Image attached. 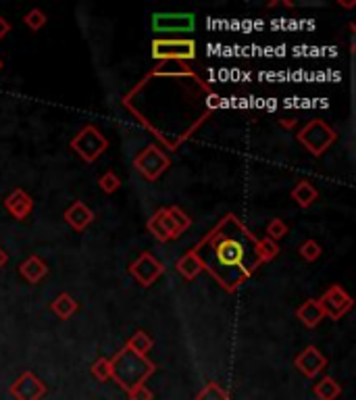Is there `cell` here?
<instances>
[{"mask_svg":"<svg viewBox=\"0 0 356 400\" xmlns=\"http://www.w3.org/2000/svg\"><path fill=\"white\" fill-rule=\"evenodd\" d=\"M259 253H261L263 263L273 261L279 255V244L273 242V240H269V238H263V240H259Z\"/></svg>","mask_w":356,"mask_h":400,"instance_id":"26","label":"cell"},{"mask_svg":"<svg viewBox=\"0 0 356 400\" xmlns=\"http://www.w3.org/2000/svg\"><path fill=\"white\" fill-rule=\"evenodd\" d=\"M50 311L54 313L59 319L67 321V319H71L75 313L80 311V305H78V301H75L71 294L63 292V294H59V296L50 303Z\"/></svg>","mask_w":356,"mask_h":400,"instance_id":"17","label":"cell"},{"mask_svg":"<svg viewBox=\"0 0 356 400\" xmlns=\"http://www.w3.org/2000/svg\"><path fill=\"white\" fill-rule=\"evenodd\" d=\"M65 222L69 227H73V231H84L90 223L94 222V213L88 209L82 200H75L67 211H65Z\"/></svg>","mask_w":356,"mask_h":400,"instance_id":"15","label":"cell"},{"mask_svg":"<svg viewBox=\"0 0 356 400\" xmlns=\"http://www.w3.org/2000/svg\"><path fill=\"white\" fill-rule=\"evenodd\" d=\"M219 104L221 96L196 73L161 75L150 71L123 96V107L167 150H178Z\"/></svg>","mask_w":356,"mask_h":400,"instance_id":"1","label":"cell"},{"mask_svg":"<svg viewBox=\"0 0 356 400\" xmlns=\"http://www.w3.org/2000/svg\"><path fill=\"white\" fill-rule=\"evenodd\" d=\"M128 396H130V400H152V392H150V388H146L142 384V386L134 388L132 392H128Z\"/></svg>","mask_w":356,"mask_h":400,"instance_id":"31","label":"cell"},{"mask_svg":"<svg viewBox=\"0 0 356 400\" xmlns=\"http://www.w3.org/2000/svg\"><path fill=\"white\" fill-rule=\"evenodd\" d=\"M312 394L319 400H338L342 396V386L333 377L325 375L312 386Z\"/></svg>","mask_w":356,"mask_h":400,"instance_id":"18","label":"cell"},{"mask_svg":"<svg viewBox=\"0 0 356 400\" xmlns=\"http://www.w3.org/2000/svg\"><path fill=\"white\" fill-rule=\"evenodd\" d=\"M148 231L159 240V242H169L176 240L183 234V229L179 227V223L173 219V215L169 213L167 207L159 209L150 219H148Z\"/></svg>","mask_w":356,"mask_h":400,"instance_id":"11","label":"cell"},{"mask_svg":"<svg viewBox=\"0 0 356 400\" xmlns=\"http://www.w3.org/2000/svg\"><path fill=\"white\" fill-rule=\"evenodd\" d=\"M296 317L300 319V323H305L307 327H317L321 321H323V311H321V307H319V301H307L305 305H300L298 307V311H296Z\"/></svg>","mask_w":356,"mask_h":400,"instance_id":"20","label":"cell"},{"mask_svg":"<svg viewBox=\"0 0 356 400\" xmlns=\"http://www.w3.org/2000/svg\"><path fill=\"white\" fill-rule=\"evenodd\" d=\"M4 209H6L15 219L21 222V219H25V217H30V213L34 211V200H32V196H30L25 190L17 188V190H13V192L6 196Z\"/></svg>","mask_w":356,"mask_h":400,"instance_id":"14","label":"cell"},{"mask_svg":"<svg viewBox=\"0 0 356 400\" xmlns=\"http://www.w3.org/2000/svg\"><path fill=\"white\" fill-rule=\"evenodd\" d=\"M167 209H169V213L173 215V219L179 223V227H181L183 231H185V229L192 225V219H190V217H188V215H185L181 209H179V207H167Z\"/></svg>","mask_w":356,"mask_h":400,"instance_id":"30","label":"cell"},{"mask_svg":"<svg viewBox=\"0 0 356 400\" xmlns=\"http://www.w3.org/2000/svg\"><path fill=\"white\" fill-rule=\"evenodd\" d=\"M19 275L30 284H38L48 275V265H46L44 259H40L38 255H32L19 265Z\"/></svg>","mask_w":356,"mask_h":400,"instance_id":"16","label":"cell"},{"mask_svg":"<svg viewBox=\"0 0 356 400\" xmlns=\"http://www.w3.org/2000/svg\"><path fill=\"white\" fill-rule=\"evenodd\" d=\"M200 261L225 292H235L263 265L259 238L235 215L227 213L194 248Z\"/></svg>","mask_w":356,"mask_h":400,"instance_id":"2","label":"cell"},{"mask_svg":"<svg viewBox=\"0 0 356 400\" xmlns=\"http://www.w3.org/2000/svg\"><path fill=\"white\" fill-rule=\"evenodd\" d=\"M292 198L296 200V205H298L300 209H309L312 202L319 198V192H317V188L312 186L311 181L302 179V181H298V183L294 186Z\"/></svg>","mask_w":356,"mask_h":400,"instance_id":"19","label":"cell"},{"mask_svg":"<svg viewBox=\"0 0 356 400\" xmlns=\"http://www.w3.org/2000/svg\"><path fill=\"white\" fill-rule=\"evenodd\" d=\"M46 21H48V17H46L44 11H40V8H32V11L23 17V23H25L32 32H40L46 25Z\"/></svg>","mask_w":356,"mask_h":400,"instance_id":"25","label":"cell"},{"mask_svg":"<svg viewBox=\"0 0 356 400\" xmlns=\"http://www.w3.org/2000/svg\"><path fill=\"white\" fill-rule=\"evenodd\" d=\"M196 28L194 13H154L152 15V30L159 36H173L192 34Z\"/></svg>","mask_w":356,"mask_h":400,"instance_id":"8","label":"cell"},{"mask_svg":"<svg viewBox=\"0 0 356 400\" xmlns=\"http://www.w3.org/2000/svg\"><path fill=\"white\" fill-rule=\"evenodd\" d=\"M294 367L309 380H314L319 373H323V369L327 367V356L323 355L317 346H307L300 355L294 358Z\"/></svg>","mask_w":356,"mask_h":400,"instance_id":"13","label":"cell"},{"mask_svg":"<svg viewBox=\"0 0 356 400\" xmlns=\"http://www.w3.org/2000/svg\"><path fill=\"white\" fill-rule=\"evenodd\" d=\"M279 123H281L286 130H292V128H296L298 119H296V117H294V119H279Z\"/></svg>","mask_w":356,"mask_h":400,"instance_id":"33","label":"cell"},{"mask_svg":"<svg viewBox=\"0 0 356 400\" xmlns=\"http://www.w3.org/2000/svg\"><path fill=\"white\" fill-rule=\"evenodd\" d=\"M286 234H288V223L283 222V219H273V222H269V225H267L269 240L277 242V240H281Z\"/></svg>","mask_w":356,"mask_h":400,"instance_id":"29","label":"cell"},{"mask_svg":"<svg viewBox=\"0 0 356 400\" xmlns=\"http://www.w3.org/2000/svg\"><path fill=\"white\" fill-rule=\"evenodd\" d=\"M98 186H100V190L102 192H106V194H113V192H117L119 190V186H121V179L117 178V174H113V171H106L102 178L98 179Z\"/></svg>","mask_w":356,"mask_h":400,"instance_id":"28","label":"cell"},{"mask_svg":"<svg viewBox=\"0 0 356 400\" xmlns=\"http://www.w3.org/2000/svg\"><path fill=\"white\" fill-rule=\"evenodd\" d=\"M176 269H178L185 279H196V277L200 275V271H202V265H200V261L196 259V255L190 250V253H185L178 263H176Z\"/></svg>","mask_w":356,"mask_h":400,"instance_id":"21","label":"cell"},{"mask_svg":"<svg viewBox=\"0 0 356 400\" xmlns=\"http://www.w3.org/2000/svg\"><path fill=\"white\" fill-rule=\"evenodd\" d=\"M196 400H229V392L215 382H209L198 394Z\"/></svg>","mask_w":356,"mask_h":400,"instance_id":"23","label":"cell"},{"mask_svg":"<svg viewBox=\"0 0 356 400\" xmlns=\"http://www.w3.org/2000/svg\"><path fill=\"white\" fill-rule=\"evenodd\" d=\"M11 394L15 400H42L46 396V384L32 371H25L11 384Z\"/></svg>","mask_w":356,"mask_h":400,"instance_id":"12","label":"cell"},{"mask_svg":"<svg viewBox=\"0 0 356 400\" xmlns=\"http://www.w3.org/2000/svg\"><path fill=\"white\" fill-rule=\"evenodd\" d=\"M6 263H8V255H6V250L0 248V269L6 265Z\"/></svg>","mask_w":356,"mask_h":400,"instance_id":"34","label":"cell"},{"mask_svg":"<svg viewBox=\"0 0 356 400\" xmlns=\"http://www.w3.org/2000/svg\"><path fill=\"white\" fill-rule=\"evenodd\" d=\"M130 273H132V277L140 286L148 288V286H152L165 273V265L159 259H154L150 253H142L134 263L130 265Z\"/></svg>","mask_w":356,"mask_h":400,"instance_id":"10","label":"cell"},{"mask_svg":"<svg viewBox=\"0 0 356 400\" xmlns=\"http://www.w3.org/2000/svg\"><path fill=\"white\" fill-rule=\"evenodd\" d=\"M152 59L163 61H181L192 63L196 59V42L190 38H154L152 40Z\"/></svg>","mask_w":356,"mask_h":400,"instance_id":"4","label":"cell"},{"mask_svg":"<svg viewBox=\"0 0 356 400\" xmlns=\"http://www.w3.org/2000/svg\"><path fill=\"white\" fill-rule=\"evenodd\" d=\"M169 165H171V159L156 144H148L134 159V167L148 181H156L169 169Z\"/></svg>","mask_w":356,"mask_h":400,"instance_id":"7","label":"cell"},{"mask_svg":"<svg viewBox=\"0 0 356 400\" xmlns=\"http://www.w3.org/2000/svg\"><path fill=\"white\" fill-rule=\"evenodd\" d=\"M152 344H154V340L146 334V332H135L134 336L128 340V349H132L134 353H137V355H144L146 356V353L152 349Z\"/></svg>","mask_w":356,"mask_h":400,"instance_id":"22","label":"cell"},{"mask_svg":"<svg viewBox=\"0 0 356 400\" xmlns=\"http://www.w3.org/2000/svg\"><path fill=\"white\" fill-rule=\"evenodd\" d=\"M109 360H111V380H115L119 388H123L125 392H132L134 388L142 386L156 369L146 356L137 355L128 346H123Z\"/></svg>","mask_w":356,"mask_h":400,"instance_id":"3","label":"cell"},{"mask_svg":"<svg viewBox=\"0 0 356 400\" xmlns=\"http://www.w3.org/2000/svg\"><path fill=\"white\" fill-rule=\"evenodd\" d=\"M71 148L86 161L94 163L98 157H102V152L109 148V140L104 138V133L100 132L96 126H86L82 128L80 133L71 140Z\"/></svg>","mask_w":356,"mask_h":400,"instance_id":"6","label":"cell"},{"mask_svg":"<svg viewBox=\"0 0 356 400\" xmlns=\"http://www.w3.org/2000/svg\"><path fill=\"white\" fill-rule=\"evenodd\" d=\"M298 142L314 157L323 154L333 142H336V132L323 121V119H312L300 132H298Z\"/></svg>","mask_w":356,"mask_h":400,"instance_id":"5","label":"cell"},{"mask_svg":"<svg viewBox=\"0 0 356 400\" xmlns=\"http://www.w3.org/2000/svg\"><path fill=\"white\" fill-rule=\"evenodd\" d=\"M8 32H11V23H8V21H4V19L0 17V40H2V38L8 34Z\"/></svg>","mask_w":356,"mask_h":400,"instance_id":"32","label":"cell"},{"mask_svg":"<svg viewBox=\"0 0 356 400\" xmlns=\"http://www.w3.org/2000/svg\"><path fill=\"white\" fill-rule=\"evenodd\" d=\"M90 371H92V375H94L98 382H109V380H111V360H109L106 356H100V358H96V360L92 363Z\"/></svg>","mask_w":356,"mask_h":400,"instance_id":"24","label":"cell"},{"mask_svg":"<svg viewBox=\"0 0 356 400\" xmlns=\"http://www.w3.org/2000/svg\"><path fill=\"white\" fill-rule=\"evenodd\" d=\"M0 67H2V61H0Z\"/></svg>","mask_w":356,"mask_h":400,"instance_id":"35","label":"cell"},{"mask_svg":"<svg viewBox=\"0 0 356 400\" xmlns=\"http://www.w3.org/2000/svg\"><path fill=\"white\" fill-rule=\"evenodd\" d=\"M352 298H350V294L342 288V286H338V284H333V286H329L327 290H325V294L319 298V307H321V311L325 317H329V319H342L346 313L352 309Z\"/></svg>","mask_w":356,"mask_h":400,"instance_id":"9","label":"cell"},{"mask_svg":"<svg viewBox=\"0 0 356 400\" xmlns=\"http://www.w3.org/2000/svg\"><path fill=\"white\" fill-rule=\"evenodd\" d=\"M300 257L305 259V261H309V263H312V261H317L319 257H321V253H323V248L319 246V242H314V240H307L302 246H300Z\"/></svg>","mask_w":356,"mask_h":400,"instance_id":"27","label":"cell"}]
</instances>
